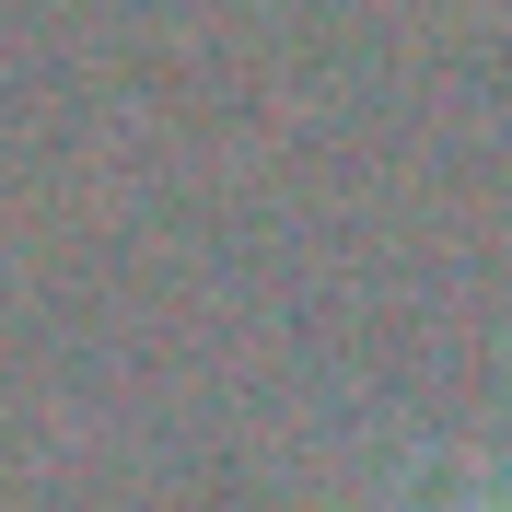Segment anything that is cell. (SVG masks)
<instances>
[{"label": "cell", "instance_id": "cell-1", "mask_svg": "<svg viewBox=\"0 0 512 512\" xmlns=\"http://www.w3.org/2000/svg\"><path fill=\"white\" fill-rule=\"evenodd\" d=\"M501 512H512V501H501Z\"/></svg>", "mask_w": 512, "mask_h": 512}]
</instances>
